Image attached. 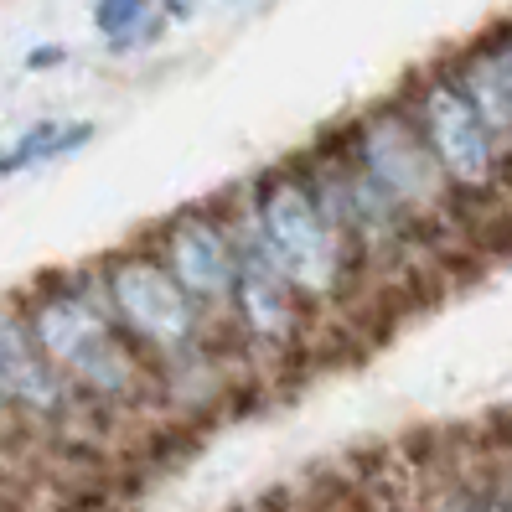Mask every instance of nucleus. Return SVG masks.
I'll list each match as a JSON object with an SVG mask.
<instances>
[{"mask_svg":"<svg viewBox=\"0 0 512 512\" xmlns=\"http://www.w3.org/2000/svg\"><path fill=\"white\" fill-rule=\"evenodd\" d=\"M161 264L176 275L207 321L228 326V300H233V269H238V244H233V218L223 207H182L156 228Z\"/></svg>","mask_w":512,"mask_h":512,"instance_id":"8","label":"nucleus"},{"mask_svg":"<svg viewBox=\"0 0 512 512\" xmlns=\"http://www.w3.org/2000/svg\"><path fill=\"white\" fill-rule=\"evenodd\" d=\"M0 394H6L11 414L32 419H57L73 404V383L52 368V357L26 326V311L11 300H0Z\"/></svg>","mask_w":512,"mask_h":512,"instance_id":"9","label":"nucleus"},{"mask_svg":"<svg viewBox=\"0 0 512 512\" xmlns=\"http://www.w3.org/2000/svg\"><path fill=\"white\" fill-rule=\"evenodd\" d=\"M228 6H244V0H228Z\"/></svg>","mask_w":512,"mask_h":512,"instance_id":"19","label":"nucleus"},{"mask_svg":"<svg viewBox=\"0 0 512 512\" xmlns=\"http://www.w3.org/2000/svg\"><path fill=\"white\" fill-rule=\"evenodd\" d=\"M233 218V244H238V269H233V300H228V326L259 352H290L300 326H306L311 300L295 290V280L275 264L259 244V233L249 228L244 207Z\"/></svg>","mask_w":512,"mask_h":512,"instance_id":"7","label":"nucleus"},{"mask_svg":"<svg viewBox=\"0 0 512 512\" xmlns=\"http://www.w3.org/2000/svg\"><path fill=\"white\" fill-rule=\"evenodd\" d=\"M197 6H202V0H156V11L166 16V26H182V21H192V16H197Z\"/></svg>","mask_w":512,"mask_h":512,"instance_id":"15","label":"nucleus"},{"mask_svg":"<svg viewBox=\"0 0 512 512\" xmlns=\"http://www.w3.org/2000/svg\"><path fill=\"white\" fill-rule=\"evenodd\" d=\"M21 311L37 347L52 357V368L73 383V394L104 399V404H125L140 394L150 357L114 326L94 269L37 285Z\"/></svg>","mask_w":512,"mask_h":512,"instance_id":"1","label":"nucleus"},{"mask_svg":"<svg viewBox=\"0 0 512 512\" xmlns=\"http://www.w3.org/2000/svg\"><path fill=\"white\" fill-rule=\"evenodd\" d=\"M430 512H476V497H466V492H440V497L430 502Z\"/></svg>","mask_w":512,"mask_h":512,"instance_id":"16","label":"nucleus"},{"mask_svg":"<svg viewBox=\"0 0 512 512\" xmlns=\"http://www.w3.org/2000/svg\"><path fill=\"white\" fill-rule=\"evenodd\" d=\"M476 512H512V492H492V497H476Z\"/></svg>","mask_w":512,"mask_h":512,"instance_id":"17","label":"nucleus"},{"mask_svg":"<svg viewBox=\"0 0 512 512\" xmlns=\"http://www.w3.org/2000/svg\"><path fill=\"white\" fill-rule=\"evenodd\" d=\"M63 135V119H32L11 145H6V171L21 176V171H37V166H52V145Z\"/></svg>","mask_w":512,"mask_h":512,"instance_id":"12","label":"nucleus"},{"mask_svg":"<svg viewBox=\"0 0 512 512\" xmlns=\"http://www.w3.org/2000/svg\"><path fill=\"white\" fill-rule=\"evenodd\" d=\"M94 32L104 37L114 57H130L150 42H161L166 16L150 0H94Z\"/></svg>","mask_w":512,"mask_h":512,"instance_id":"11","label":"nucleus"},{"mask_svg":"<svg viewBox=\"0 0 512 512\" xmlns=\"http://www.w3.org/2000/svg\"><path fill=\"white\" fill-rule=\"evenodd\" d=\"M445 68H450V78L461 83V94L471 99V109L481 114V125L492 130L502 161L512 166V99H507V83H502V73H497L492 47L476 42V47H466L456 63H445Z\"/></svg>","mask_w":512,"mask_h":512,"instance_id":"10","label":"nucleus"},{"mask_svg":"<svg viewBox=\"0 0 512 512\" xmlns=\"http://www.w3.org/2000/svg\"><path fill=\"white\" fill-rule=\"evenodd\" d=\"M311 176H316V187H321L326 213L337 218V228L347 233V244H352V254H357V264H363V269L394 264V259L409 254L419 228L378 192V182L347 156L342 140H331L321 156L311 161Z\"/></svg>","mask_w":512,"mask_h":512,"instance_id":"6","label":"nucleus"},{"mask_svg":"<svg viewBox=\"0 0 512 512\" xmlns=\"http://www.w3.org/2000/svg\"><path fill=\"white\" fill-rule=\"evenodd\" d=\"M68 57H73V47H63V42H37V47H26L21 68H26V73H57Z\"/></svg>","mask_w":512,"mask_h":512,"instance_id":"13","label":"nucleus"},{"mask_svg":"<svg viewBox=\"0 0 512 512\" xmlns=\"http://www.w3.org/2000/svg\"><path fill=\"white\" fill-rule=\"evenodd\" d=\"M404 104H409L419 135H425V145H430V156L440 161L445 182L456 187L461 202L502 192L507 161H502L492 130L481 125V114L471 109V99L461 94V83L450 78V68H435L425 78H414V88H404Z\"/></svg>","mask_w":512,"mask_h":512,"instance_id":"5","label":"nucleus"},{"mask_svg":"<svg viewBox=\"0 0 512 512\" xmlns=\"http://www.w3.org/2000/svg\"><path fill=\"white\" fill-rule=\"evenodd\" d=\"M94 280L104 290L114 326L150 363H176V357L197 352L207 326H213L197 300L176 285V275L161 264L156 249H119L104 264H94Z\"/></svg>","mask_w":512,"mask_h":512,"instance_id":"4","label":"nucleus"},{"mask_svg":"<svg viewBox=\"0 0 512 512\" xmlns=\"http://www.w3.org/2000/svg\"><path fill=\"white\" fill-rule=\"evenodd\" d=\"M487 47H492V57H497V73H502L507 99H512V21L502 26V32H492V37H487Z\"/></svg>","mask_w":512,"mask_h":512,"instance_id":"14","label":"nucleus"},{"mask_svg":"<svg viewBox=\"0 0 512 512\" xmlns=\"http://www.w3.org/2000/svg\"><path fill=\"white\" fill-rule=\"evenodd\" d=\"M342 145H347V156L378 182V192L419 228V238L440 233V228H450L461 218V197L445 182V171L430 156V145H425V135H419L404 99L373 104L342 135Z\"/></svg>","mask_w":512,"mask_h":512,"instance_id":"3","label":"nucleus"},{"mask_svg":"<svg viewBox=\"0 0 512 512\" xmlns=\"http://www.w3.org/2000/svg\"><path fill=\"white\" fill-rule=\"evenodd\" d=\"M6 176H11V171H6V150H0V182H6Z\"/></svg>","mask_w":512,"mask_h":512,"instance_id":"18","label":"nucleus"},{"mask_svg":"<svg viewBox=\"0 0 512 512\" xmlns=\"http://www.w3.org/2000/svg\"><path fill=\"white\" fill-rule=\"evenodd\" d=\"M238 207H244L249 228L259 233V244L275 254V264L295 280V290L311 306H331L347 290V280L363 269L347 233L326 213L311 166H275L254 176Z\"/></svg>","mask_w":512,"mask_h":512,"instance_id":"2","label":"nucleus"}]
</instances>
